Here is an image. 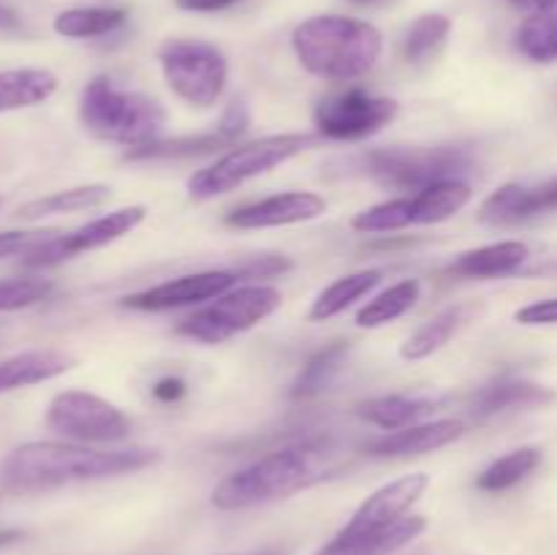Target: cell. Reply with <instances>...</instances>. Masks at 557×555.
<instances>
[{
	"label": "cell",
	"mask_w": 557,
	"mask_h": 555,
	"mask_svg": "<svg viewBox=\"0 0 557 555\" xmlns=\"http://www.w3.org/2000/svg\"><path fill=\"white\" fill-rule=\"evenodd\" d=\"M158 460L161 455L152 449L101 452L76 444H58V441H30L3 457L0 484L11 493H38V490H54L76 482L123 477Z\"/></svg>",
	"instance_id": "6da1fadb"
},
{
	"label": "cell",
	"mask_w": 557,
	"mask_h": 555,
	"mask_svg": "<svg viewBox=\"0 0 557 555\" xmlns=\"http://www.w3.org/2000/svg\"><path fill=\"white\" fill-rule=\"evenodd\" d=\"M292 47L299 63L319 79L351 82L379 63L384 38L370 22L326 14L294 27Z\"/></svg>",
	"instance_id": "7a4b0ae2"
},
{
	"label": "cell",
	"mask_w": 557,
	"mask_h": 555,
	"mask_svg": "<svg viewBox=\"0 0 557 555\" xmlns=\"http://www.w3.org/2000/svg\"><path fill=\"white\" fill-rule=\"evenodd\" d=\"M326 471H330V462L321 446H283L221 479V484L212 490V506L223 511H237L270 504V501L286 498L321 482Z\"/></svg>",
	"instance_id": "3957f363"
},
{
	"label": "cell",
	"mask_w": 557,
	"mask_h": 555,
	"mask_svg": "<svg viewBox=\"0 0 557 555\" xmlns=\"http://www.w3.org/2000/svg\"><path fill=\"white\" fill-rule=\"evenodd\" d=\"M79 120L96 139L136 150L158 141L166 109L150 96L117 90L109 76H96L82 90Z\"/></svg>",
	"instance_id": "277c9868"
},
{
	"label": "cell",
	"mask_w": 557,
	"mask_h": 555,
	"mask_svg": "<svg viewBox=\"0 0 557 555\" xmlns=\"http://www.w3.org/2000/svg\"><path fill=\"white\" fill-rule=\"evenodd\" d=\"M364 174L384 188L424 190L444 180H460L473 169V150L466 145L381 147L362 161Z\"/></svg>",
	"instance_id": "5b68a950"
},
{
	"label": "cell",
	"mask_w": 557,
	"mask_h": 555,
	"mask_svg": "<svg viewBox=\"0 0 557 555\" xmlns=\"http://www.w3.org/2000/svg\"><path fill=\"white\" fill-rule=\"evenodd\" d=\"M313 145L315 139L308 134H275L234 147L226 156L218 158L212 166L199 169L188 180V196L194 201H207L215 199V196L232 194V190H237L248 180L292 161L294 156H299V152Z\"/></svg>",
	"instance_id": "8992f818"
},
{
	"label": "cell",
	"mask_w": 557,
	"mask_h": 555,
	"mask_svg": "<svg viewBox=\"0 0 557 555\" xmlns=\"http://www.w3.org/2000/svg\"><path fill=\"white\" fill-rule=\"evenodd\" d=\"M169 90L190 107L207 109L223 96L228 82V60L215 44L196 38H172L158 49Z\"/></svg>",
	"instance_id": "52a82bcc"
},
{
	"label": "cell",
	"mask_w": 557,
	"mask_h": 555,
	"mask_svg": "<svg viewBox=\"0 0 557 555\" xmlns=\"http://www.w3.org/2000/svg\"><path fill=\"white\" fill-rule=\"evenodd\" d=\"M283 294L272 286H234L212 305L196 310L177 324V335L196 343H223L239 332L253 330L259 321L275 313Z\"/></svg>",
	"instance_id": "ba28073f"
},
{
	"label": "cell",
	"mask_w": 557,
	"mask_h": 555,
	"mask_svg": "<svg viewBox=\"0 0 557 555\" xmlns=\"http://www.w3.org/2000/svg\"><path fill=\"white\" fill-rule=\"evenodd\" d=\"M430 477L428 473H408V477L395 479V482L384 484L375 490L362 506L351 515V520L324 544L315 555H341L346 553L351 544L362 542V539L373 536V533L384 531V528L395 526L397 520L406 517V511L417 504L428 490Z\"/></svg>",
	"instance_id": "9c48e42d"
},
{
	"label": "cell",
	"mask_w": 557,
	"mask_h": 555,
	"mask_svg": "<svg viewBox=\"0 0 557 555\" xmlns=\"http://www.w3.org/2000/svg\"><path fill=\"white\" fill-rule=\"evenodd\" d=\"M47 428L71 441H123L128 439L131 422L117 406L82 390H65L47 406Z\"/></svg>",
	"instance_id": "30bf717a"
},
{
	"label": "cell",
	"mask_w": 557,
	"mask_h": 555,
	"mask_svg": "<svg viewBox=\"0 0 557 555\" xmlns=\"http://www.w3.org/2000/svg\"><path fill=\"white\" fill-rule=\"evenodd\" d=\"M147 210L141 205L123 207V210H114L109 215L96 218V221L85 223V226L74 229L69 234H52L47 232L38 243H33L25 250V264L27 267H52L60 261H69L74 256L87 254V250L103 248V245L114 243V239L125 237L128 232H134L141 221H145Z\"/></svg>",
	"instance_id": "8fae6325"
},
{
	"label": "cell",
	"mask_w": 557,
	"mask_h": 555,
	"mask_svg": "<svg viewBox=\"0 0 557 555\" xmlns=\"http://www.w3.org/2000/svg\"><path fill=\"white\" fill-rule=\"evenodd\" d=\"M400 103L395 98L368 96L362 90H346L326 96L315 103V128L321 136L337 141H357L373 136L397 118Z\"/></svg>",
	"instance_id": "7c38bea8"
},
{
	"label": "cell",
	"mask_w": 557,
	"mask_h": 555,
	"mask_svg": "<svg viewBox=\"0 0 557 555\" xmlns=\"http://www.w3.org/2000/svg\"><path fill=\"white\" fill-rule=\"evenodd\" d=\"M237 272L234 270H207V272H194V275L174 278V281L158 283V286L145 288V292H136L131 297L123 299V308L131 310H172V308H185V305L207 303V299H218L221 294L232 292L237 286Z\"/></svg>",
	"instance_id": "4fadbf2b"
},
{
	"label": "cell",
	"mask_w": 557,
	"mask_h": 555,
	"mask_svg": "<svg viewBox=\"0 0 557 555\" xmlns=\"http://www.w3.org/2000/svg\"><path fill=\"white\" fill-rule=\"evenodd\" d=\"M326 199L310 190H288V194L267 196V199L245 205L239 210L228 212L226 226L232 229H270V226H292V223L313 221L324 215Z\"/></svg>",
	"instance_id": "5bb4252c"
},
{
	"label": "cell",
	"mask_w": 557,
	"mask_h": 555,
	"mask_svg": "<svg viewBox=\"0 0 557 555\" xmlns=\"http://www.w3.org/2000/svg\"><path fill=\"white\" fill-rule=\"evenodd\" d=\"M547 212H557V177L536 185V188H525L517 183L500 185L495 194L482 201L479 221L490 223V226H517V223L547 215Z\"/></svg>",
	"instance_id": "9a60e30c"
},
{
	"label": "cell",
	"mask_w": 557,
	"mask_h": 555,
	"mask_svg": "<svg viewBox=\"0 0 557 555\" xmlns=\"http://www.w3.org/2000/svg\"><path fill=\"white\" fill-rule=\"evenodd\" d=\"M466 433V424L460 419H438L428 424H411V428L395 430L384 439L370 444L373 457H408V455H428V452L444 449L451 441Z\"/></svg>",
	"instance_id": "2e32d148"
},
{
	"label": "cell",
	"mask_w": 557,
	"mask_h": 555,
	"mask_svg": "<svg viewBox=\"0 0 557 555\" xmlns=\"http://www.w3.org/2000/svg\"><path fill=\"white\" fill-rule=\"evenodd\" d=\"M528 245L520 239H504V243L484 245V248L460 254L446 272L455 278H468V281H493V278H506L520 270L528 259Z\"/></svg>",
	"instance_id": "e0dca14e"
},
{
	"label": "cell",
	"mask_w": 557,
	"mask_h": 555,
	"mask_svg": "<svg viewBox=\"0 0 557 555\" xmlns=\"http://www.w3.org/2000/svg\"><path fill=\"white\" fill-rule=\"evenodd\" d=\"M553 390L533 384V381L500 379L473 395L471 411L476 419H490L506 411H517V408H539L553 400Z\"/></svg>",
	"instance_id": "ac0fdd59"
},
{
	"label": "cell",
	"mask_w": 557,
	"mask_h": 555,
	"mask_svg": "<svg viewBox=\"0 0 557 555\" xmlns=\"http://www.w3.org/2000/svg\"><path fill=\"white\" fill-rule=\"evenodd\" d=\"M74 359L63 351H25L0 362V395L58 379L71 370Z\"/></svg>",
	"instance_id": "d6986e66"
},
{
	"label": "cell",
	"mask_w": 557,
	"mask_h": 555,
	"mask_svg": "<svg viewBox=\"0 0 557 555\" xmlns=\"http://www.w3.org/2000/svg\"><path fill=\"white\" fill-rule=\"evenodd\" d=\"M58 90V76L47 69L0 71V114L30 109L44 103Z\"/></svg>",
	"instance_id": "ffe728a7"
},
{
	"label": "cell",
	"mask_w": 557,
	"mask_h": 555,
	"mask_svg": "<svg viewBox=\"0 0 557 555\" xmlns=\"http://www.w3.org/2000/svg\"><path fill=\"white\" fill-rule=\"evenodd\" d=\"M473 305H451V308L441 310L433 319L424 321L400 348V357L408 359V362H417V359L433 357L435 351L446 346L451 337L457 335L460 326H466L471 321Z\"/></svg>",
	"instance_id": "44dd1931"
},
{
	"label": "cell",
	"mask_w": 557,
	"mask_h": 555,
	"mask_svg": "<svg viewBox=\"0 0 557 555\" xmlns=\"http://www.w3.org/2000/svg\"><path fill=\"white\" fill-rule=\"evenodd\" d=\"M473 190L466 180H444L430 188L411 196L413 226H428V223L449 221L451 215L462 210L471 201Z\"/></svg>",
	"instance_id": "7402d4cb"
},
{
	"label": "cell",
	"mask_w": 557,
	"mask_h": 555,
	"mask_svg": "<svg viewBox=\"0 0 557 555\" xmlns=\"http://www.w3.org/2000/svg\"><path fill=\"white\" fill-rule=\"evenodd\" d=\"M438 408V400L433 397H408V395H384L373 400L359 403L357 414L368 419L370 424H379L384 430H403L417 424L428 414Z\"/></svg>",
	"instance_id": "603a6c76"
},
{
	"label": "cell",
	"mask_w": 557,
	"mask_h": 555,
	"mask_svg": "<svg viewBox=\"0 0 557 555\" xmlns=\"http://www.w3.org/2000/svg\"><path fill=\"white\" fill-rule=\"evenodd\" d=\"M109 196H112V188L103 183L76 185V188L54 190V194L41 196V199L27 201V205H22L20 210H16V218H25V221H38V218L63 215V212L92 210V207H101Z\"/></svg>",
	"instance_id": "cb8c5ba5"
},
{
	"label": "cell",
	"mask_w": 557,
	"mask_h": 555,
	"mask_svg": "<svg viewBox=\"0 0 557 555\" xmlns=\"http://www.w3.org/2000/svg\"><path fill=\"white\" fill-rule=\"evenodd\" d=\"M128 11L114 5H82V9H65L54 16V33L63 38H98L109 36L125 25Z\"/></svg>",
	"instance_id": "d4e9b609"
},
{
	"label": "cell",
	"mask_w": 557,
	"mask_h": 555,
	"mask_svg": "<svg viewBox=\"0 0 557 555\" xmlns=\"http://www.w3.org/2000/svg\"><path fill=\"white\" fill-rule=\"evenodd\" d=\"M381 281H384V272L381 270H362L354 272V275L341 278V281L326 286L324 292L315 297L313 308H310V321H326L332 319V316L343 313V310L351 308L357 299H362L364 294L373 292Z\"/></svg>",
	"instance_id": "484cf974"
},
{
	"label": "cell",
	"mask_w": 557,
	"mask_h": 555,
	"mask_svg": "<svg viewBox=\"0 0 557 555\" xmlns=\"http://www.w3.org/2000/svg\"><path fill=\"white\" fill-rule=\"evenodd\" d=\"M348 351H351V343L348 341H335L326 348H321L319 354L305 362V368L299 370V375L292 384V397L294 400H308L315 397L321 390L330 386V381L341 373V368L346 365Z\"/></svg>",
	"instance_id": "4316f807"
},
{
	"label": "cell",
	"mask_w": 557,
	"mask_h": 555,
	"mask_svg": "<svg viewBox=\"0 0 557 555\" xmlns=\"http://www.w3.org/2000/svg\"><path fill=\"white\" fill-rule=\"evenodd\" d=\"M539 466H542V449L522 446V449H515L490 462L476 477V488L484 490V493H504V490L517 488L522 479L531 477Z\"/></svg>",
	"instance_id": "83f0119b"
},
{
	"label": "cell",
	"mask_w": 557,
	"mask_h": 555,
	"mask_svg": "<svg viewBox=\"0 0 557 555\" xmlns=\"http://www.w3.org/2000/svg\"><path fill=\"white\" fill-rule=\"evenodd\" d=\"M451 33V20L444 14H422L411 22L406 38H403V54L408 63L424 65L444 49Z\"/></svg>",
	"instance_id": "f1b7e54d"
},
{
	"label": "cell",
	"mask_w": 557,
	"mask_h": 555,
	"mask_svg": "<svg viewBox=\"0 0 557 555\" xmlns=\"http://www.w3.org/2000/svg\"><path fill=\"white\" fill-rule=\"evenodd\" d=\"M419 292H422L419 281L395 283V286L381 292L379 297L370 299V303L359 310L357 326H362V330H375V326H384L389 324V321L400 319L403 313H408V310L417 305Z\"/></svg>",
	"instance_id": "f546056e"
},
{
	"label": "cell",
	"mask_w": 557,
	"mask_h": 555,
	"mask_svg": "<svg viewBox=\"0 0 557 555\" xmlns=\"http://www.w3.org/2000/svg\"><path fill=\"white\" fill-rule=\"evenodd\" d=\"M232 136L223 128L212 131V134L199 136H180L172 141H152L147 147H136V150L125 152V161H158V158H190V156H205V152L218 150V147L232 145Z\"/></svg>",
	"instance_id": "4dcf8cb0"
},
{
	"label": "cell",
	"mask_w": 557,
	"mask_h": 555,
	"mask_svg": "<svg viewBox=\"0 0 557 555\" xmlns=\"http://www.w3.org/2000/svg\"><path fill=\"white\" fill-rule=\"evenodd\" d=\"M517 49L533 63L557 60V9L536 11L517 30Z\"/></svg>",
	"instance_id": "1f68e13d"
},
{
	"label": "cell",
	"mask_w": 557,
	"mask_h": 555,
	"mask_svg": "<svg viewBox=\"0 0 557 555\" xmlns=\"http://www.w3.org/2000/svg\"><path fill=\"white\" fill-rule=\"evenodd\" d=\"M424 528H428V520H424V517L419 515L403 517V520H397L395 526L384 528V531L351 544V547L341 555H395L397 550L411 544L419 533H424Z\"/></svg>",
	"instance_id": "d6a6232c"
},
{
	"label": "cell",
	"mask_w": 557,
	"mask_h": 555,
	"mask_svg": "<svg viewBox=\"0 0 557 555\" xmlns=\"http://www.w3.org/2000/svg\"><path fill=\"white\" fill-rule=\"evenodd\" d=\"M413 226L411 196H397V199L381 201V205L368 207L351 218V229L362 234L381 232H400V229Z\"/></svg>",
	"instance_id": "836d02e7"
},
{
	"label": "cell",
	"mask_w": 557,
	"mask_h": 555,
	"mask_svg": "<svg viewBox=\"0 0 557 555\" xmlns=\"http://www.w3.org/2000/svg\"><path fill=\"white\" fill-rule=\"evenodd\" d=\"M49 294H52V283L44 281V278H9V281H0V313L30 308V305L44 303Z\"/></svg>",
	"instance_id": "e575fe53"
},
{
	"label": "cell",
	"mask_w": 557,
	"mask_h": 555,
	"mask_svg": "<svg viewBox=\"0 0 557 555\" xmlns=\"http://www.w3.org/2000/svg\"><path fill=\"white\" fill-rule=\"evenodd\" d=\"M294 267V261L288 256H275V254H267V256H256V259L243 261L237 267V278L239 281H248V278H277L283 272H288Z\"/></svg>",
	"instance_id": "d590c367"
},
{
	"label": "cell",
	"mask_w": 557,
	"mask_h": 555,
	"mask_svg": "<svg viewBox=\"0 0 557 555\" xmlns=\"http://www.w3.org/2000/svg\"><path fill=\"white\" fill-rule=\"evenodd\" d=\"M515 319H517V324H525V326L557 324V297L539 299V303L525 305V308L517 310Z\"/></svg>",
	"instance_id": "8d00e7d4"
},
{
	"label": "cell",
	"mask_w": 557,
	"mask_h": 555,
	"mask_svg": "<svg viewBox=\"0 0 557 555\" xmlns=\"http://www.w3.org/2000/svg\"><path fill=\"white\" fill-rule=\"evenodd\" d=\"M47 232H0V259L25 254L33 243L44 237Z\"/></svg>",
	"instance_id": "74e56055"
},
{
	"label": "cell",
	"mask_w": 557,
	"mask_h": 555,
	"mask_svg": "<svg viewBox=\"0 0 557 555\" xmlns=\"http://www.w3.org/2000/svg\"><path fill=\"white\" fill-rule=\"evenodd\" d=\"M152 395L163 403H174L185 395V381L183 379H161L152 386Z\"/></svg>",
	"instance_id": "f35d334b"
},
{
	"label": "cell",
	"mask_w": 557,
	"mask_h": 555,
	"mask_svg": "<svg viewBox=\"0 0 557 555\" xmlns=\"http://www.w3.org/2000/svg\"><path fill=\"white\" fill-rule=\"evenodd\" d=\"M0 33H9V36H20V33H25L22 16L16 14L9 3H3V0H0Z\"/></svg>",
	"instance_id": "ab89813d"
},
{
	"label": "cell",
	"mask_w": 557,
	"mask_h": 555,
	"mask_svg": "<svg viewBox=\"0 0 557 555\" xmlns=\"http://www.w3.org/2000/svg\"><path fill=\"white\" fill-rule=\"evenodd\" d=\"M237 0H177V9L183 11H223Z\"/></svg>",
	"instance_id": "60d3db41"
},
{
	"label": "cell",
	"mask_w": 557,
	"mask_h": 555,
	"mask_svg": "<svg viewBox=\"0 0 557 555\" xmlns=\"http://www.w3.org/2000/svg\"><path fill=\"white\" fill-rule=\"evenodd\" d=\"M511 3L517 5V9H525V11H549V9H557V0H511Z\"/></svg>",
	"instance_id": "b9f144b4"
},
{
	"label": "cell",
	"mask_w": 557,
	"mask_h": 555,
	"mask_svg": "<svg viewBox=\"0 0 557 555\" xmlns=\"http://www.w3.org/2000/svg\"><path fill=\"white\" fill-rule=\"evenodd\" d=\"M16 539H22L20 531H0V547H5V544L16 542Z\"/></svg>",
	"instance_id": "7bdbcfd3"
},
{
	"label": "cell",
	"mask_w": 557,
	"mask_h": 555,
	"mask_svg": "<svg viewBox=\"0 0 557 555\" xmlns=\"http://www.w3.org/2000/svg\"><path fill=\"white\" fill-rule=\"evenodd\" d=\"M351 3H357V5H368V3H375V0H351Z\"/></svg>",
	"instance_id": "ee69618b"
}]
</instances>
